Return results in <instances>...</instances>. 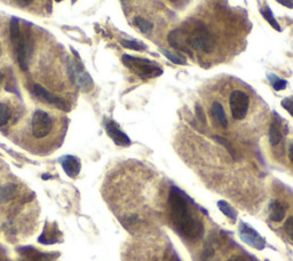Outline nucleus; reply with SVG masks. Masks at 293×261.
<instances>
[{
	"label": "nucleus",
	"instance_id": "f257e3e1",
	"mask_svg": "<svg viewBox=\"0 0 293 261\" xmlns=\"http://www.w3.org/2000/svg\"><path fill=\"white\" fill-rule=\"evenodd\" d=\"M171 219L176 231L186 238L196 239L202 237L204 227L190 211L187 197L177 187H171L169 195Z\"/></svg>",
	"mask_w": 293,
	"mask_h": 261
},
{
	"label": "nucleus",
	"instance_id": "f03ea898",
	"mask_svg": "<svg viewBox=\"0 0 293 261\" xmlns=\"http://www.w3.org/2000/svg\"><path fill=\"white\" fill-rule=\"evenodd\" d=\"M123 63L128 69H131L134 74L140 76L141 78H155L163 74V69L156 62L149 61L146 58H135L131 55H124Z\"/></svg>",
	"mask_w": 293,
	"mask_h": 261
},
{
	"label": "nucleus",
	"instance_id": "7ed1b4c3",
	"mask_svg": "<svg viewBox=\"0 0 293 261\" xmlns=\"http://www.w3.org/2000/svg\"><path fill=\"white\" fill-rule=\"evenodd\" d=\"M188 44L194 50L204 52V53H211L214 50L215 40L212 33L205 27V24L197 22L191 31V34L188 37Z\"/></svg>",
	"mask_w": 293,
	"mask_h": 261
},
{
	"label": "nucleus",
	"instance_id": "20e7f679",
	"mask_svg": "<svg viewBox=\"0 0 293 261\" xmlns=\"http://www.w3.org/2000/svg\"><path fill=\"white\" fill-rule=\"evenodd\" d=\"M31 131L32 135L38 140L45 139L53 131V119L44 110H37L33 114L32 121H31Z\"/></svg>",
	"mask_w": 293,
	"mask_h": 261
},
{
	"label": "nucleus",
	"instance_id": "39448f33",
	"mask_svg": "<svg viewBox=\"0 0 293 261\" xmlns=\"http://www.w3.org/2000/svg\"><path fill=\"white\" fill-rule=\"evenodd\" d=\"M229 106L230 111H232V116L234 119L242 120L246 117L247 111H249L250 106V99L247 94L243 90H234L230 94L229 99Z\"/></svg>",
	"mask_w": 293,
	"mask_h": 261
},
{
	"label": "nucleus",
	"instance_id": "423d86ee",
	"mask_svg": "<svg viewBox=\"0 0 293 261\" xmlns=\"http://www.w3.org/2000/svg\"><path fill=\"white\" fill-rule=\"evenodd\" d=\"M239 237L247 245L252 246L257 250H264L266 246V241L261 237L256 229L251 228L245 222H242L239 226Z\"/></svg>",
	"mask_w": 293,
	"mask_h": 261
},
{
	"label": "nucleus",
	"instance_id": "0eeeda50",
	"mask_svg": "<svg viewBox=\"0 0 293 261\" xmlns=\"http://www.w3.org/2000/svg\"><path fill=\"white\" fill-rule=\"evenodd\" d=\"M167 40H169L170 45L174 50L191 54V51L188 47V36L182 29H176L171 31L169 33V37H167Z\"/></svg>",
	"mask_w": 293,
	"mask_h": 261
},
{
	"label": "nucleus",
	"instance_id": "6e6552de",
	"mask_svg": "<svg viewBox=\"0 0 293 261\" xmlns=\"http://www.w3.org/2000/svg\"><path fill=\"white\" fill-rule=\"evenodd\" d=\"M106 131L109 137L113 139V141L117 145L120 147H128L131 145L130 138L124 133L123 131L119 130V127L117 126V124L113 120L106 121Z\"/></svg>",
	"mask_w": 293,
	"mask_h": 261
},
{
	"label": "nucleus",
	"instance_id": "1a4fd4ad",
	"mask_svg": "<svg viewBox=\"0 0 293 261\" xmlns=\"http://www.w3.org/2000/svg\"><path fill=\"white\" fill-rule=\"evenodd\" d=\"M33 88H34V93L37 94V96L40 97V99H43L44 101H46L47 103L53 104V106L58 107L59 109H65V108H67V104H65L64 100H62V99H60V97L55 96L54 94L48 92V90L45 89L41 85L36 84V85H34Z\"/></svg>",
	"mask_w": 293,
	"mask_h": 261
},
{
	"label": "nucleus",
	"instance_id": "9d476101",
	"mask_svg": "<svg viewBox=\"0 0 293 261\" xmlns=\"http://www.w3.org/2000/svg\"><path fill=\"white\" fill-rule=\"evenodd\" d=\"M20 253L31 261H55L57 260L58 255L54 253H45L40 252L38 250L31 248V246H26V248H21Z\"/></svg>",
	"mask_w": 293,
	"mask_h": 261
},
{
	"label": "nucleus",
	"instance_id": "9b49d317",
	"mask_svg": "<svg viewBox=\"0 0 293 261\" xmlns=\"http://www.w3.org/2000/svg\"><path fill=\"white\" fill-rule=\"evenodd\" d=\"M61 164L62 168H63L64 172L68 174V176L75 177L79 174L80 169H82V164H80V161L75 156H64V157L61 158Z\"/></svg>",
	"mask_w": 293,
	"mask_h": 261
},
{
	"label": "nucleus",
	"instance_id": "f8f14e48",
	"mask_svg": "<svg viewBox=\"0 0 293 261\" xmlns=\"http://www.w3.org/2000/svg\"><path fill=\"white\" fill-rule=\"evenodd\" d=\"M285 207L284 205L278 201H274L269 205V218L274 222H281L285 217Z\"/></svg>",
	"mask_w": 293,
	"mask_h": 261
},
{
	"label": "nucleus",
	"instance_id": "ddd939ff",
	"mask_svg": "<svg viewBox=\"0 0 293 261\" xmlns=\"http://www.w3.org/2000/svg\"><path fill=\"white\" fill-rule=\"evenodd\" d=\"M19 193V187L15 183H7L0 188V203H7L16 197Z\"/></svg>",
	"mask_w": 293,
	"mask_h": 261
},
{
	"label": "nucleus",
	"instance_id": "4468645a",
	"mask_svg": "<svg viewBox=\"0 0 293 261\" xmlns=\"http://www.w3.org/2000/svg\"><path fill=\"white\" fill-rule=\"evenodd\" d=\"M283 139V134L277 121H273L269 126V142L271 145H277Z\"/></svg>",
	"mask_w": 293,
	"mask_h": 261
},
{
	"label": "nucleus",
	"instance_id": "2eb2a0df",
	"mask_svg": "<svg viewBox=\"0 0 293 261\" xmlns=\"http://www.w3.org/2000/svg\"><path fill=\"white\" fill-rule=\"evenodd\" d=\"M218 207H219V210L221 211L227 218L230 219V220H233V221L237 220V215H238V213H237V211L232 206V205L228 203V202L219 201L218 202Z\"/></svg>",
	"mask_w": 293,
	"mask_h": 261
},
{
	"label": "nucleus",
	"instance_id": "dca6fc26",
	"mask_svg": "<svg viewBox=\"0 0 293 261\" xmlns=\"http://www.w3.org/2000/svg\"><path fill=\"white\" fill-rule=\"evenodd\" d=\"M212 113H213L214 117L218 119L219 124L221 125L222 127H227V125H228V120H227V116H226L225 110H223L222 104L219 102H214L213 106H212Z\"/></svg>",
	"mask_w": 293,
	"mask_h": 261
},
{
	"label": "nucleus",
	"instance_id": "f3484780",
	"mask_svg": "<svg viewBox=\"0 0 293 261\" xmlns=\"http://www.w3.org/2000/svg\"><path fill=\"white\" fill-rule=\"evenodd\" d=\"M134 23H135V26L138 27V29L140 30L142 33H145V34H149L152 31V29H153L152 22H150L149 20L145 19V17L137 16L134 19Z\"/></svg>",
	"mask_w": 293,
	"mask_h": 261
},
{
	"label": "nucleus",
	"instance_id": "a211bd4d",
	"mask_svg": "<svg viewBox=\"0 0 293 261\" xmlns=\"http://www.w3.org/2000/svg\"><path fill=\"white\" fill-rule=\"evenodd\" d=\"M260 13H261V15L264 16V19L270 24V27H273L274 29L277 31L282 30L280 24H278L276 19L274 17V14H273V12H271V9L269 8V7H264V8H261Z\"/></svg>",
	"mask_w": 293,
	"mask_h": 261
},
{
	"label": "nucleus",
	"instance_id": "6ab92c4d",
	"mask_svg": "<svg viewBox=\"0 0 293 261\" xmlns=\"http://www.w3.org/2000/svg\"><path fill=\"white\" fill-rule=\"evenodd\" d=\"M162 53L165 55V58H169L171 62H173V63L181 64V65L187 63V58H186V57H183L182 54L173 53V52H170L167 50H162Z\"/></svg>",
	"mask_w": 293,
	"mask_h": 261
},
{
	"label": "nucleus",
	"instance_id": "aec40b11",
	"mask_svg": "<svg viewBox=\"0 0 293 261\" xmlns=\"http://www.w3.org/2000/svg\"><path fill=\"white\" fill-rule=\"evenodd\" d=\"M21 30H20V23L19 20L13 17L12 21H10V40H12L13 45L16 44V41L20 39L21 37Z\"/></svg>",
	"mask_w": 293,
	"mask_h": 261
},
{
	"label": "nucleus",
	"instance_id": "412c9836",
	"mask_svg": "<svg viewBox=\"0 0 293 261\" xmlns=\"http://www.w3.org/2000/svg\"><path fill=\"white\" fill-rule=\"evenodd\" d=\"M120 43L125 48H128V50H132V51L141 52L146 50V46L144 43H140V41H137V40H121Z\"/></svg>",
	"mask_w": 293,
	"mask_h": 261
},
{
	"label": "nucleus",
	"instance_id": "4be33fe9",
	"mask_svg": "<svg viewBox=\"0 0 293 261\" xmlns=\"http://www.w3.org/2000/svg\"><path fill=\"white\" fill-rule=\"evenodd\" d=\"M267 76H268V78H269L271 85H273V87L276 90H283V89L287 88V86H288V82L287 81L278 78L275 75H271V74H268Z\"/></svg>",
	"mask_w": 293,
	"mask_h": 261
},
{
	"label": "nucleus",
	"instance_id": "5701e85b",
	"mask_svg": "<svg viewBox=\"0 0 293 261\" xmlns=\"http://www.w3.org/2000/svg\"><path fill=\"white\" fill-rule=\"evenodd\" d=\"M10 117L9 108L5 103H0V126H3L8 123Z\"/></svg>",
	"mask_w": 293,
	"mask_h": 261
},
{
	"label": "nucleus",
	"instance_id": "b1692460",
	"mask_svg": "<svg viewBox=\"0 0 293 261\" xmlns=\"http://www.w3.org/2000/svg\"><path fill=\"white\" fill-rule=\"evenodd\" d=\"M214 139H215V141H218L220 145H222L223 147H225L227 149V150H228V152H229L230 156H232L233 158H236L235 150H234V148L232 147V144H230V142L228 140H227V139L219 137V135H215Z\"/></svg>",
	"mask_w": 293,
	"mask_h": 261
},
{
	"label": "nucleus",
	"instance_id": "393cba45",
	"mask_svg": "<svg viewBox=\"0 0 293 261\" xmlns=\"http://www.w3.org/2000/svg\"><path fill=\"white\" fill-rule=\"evenodd\" d=\"M282 107L293 117V97H287L282 101Z\"/></svg>",
	"mask_w": 293,
	"mask_h": 261
},
{
	"label": "nucleus",
	"instance_id": "a878e982",
	"mask_svg": "<svg viewBox=\"0 0 293 261\" xmlns=\"http://www.w3.org/2000/svg\"><path fill=\"white\" fill-rule=\"evenodd\" d=\"M195 111H196L197 119L200 120L203 125L206 124V116H205L204 110L202 109V107L200 106V104H196V107H195Z\"/></svg>",
	"mask_w": 293,
	"mask_h": 261
},
{
	"label": "nucleus",
	"instance_id": "bb28decb",
	"mask_svg": "<svg viewBox=\"0 0 293 261\" xmlns=\"http://www.w3.org/2000/svg\"><path fill=\"white\" fill-rule=\"evenodd\" d=\"M284 231L287 234L290 236V238L293 239V217L289 218L284 225Z\"/></svg>",
	"mask_w": 293,
	"mask_h": 261
},
{
	"label": "nucleus",
	"instance_id": "cd10ccee",
	"mask_svg": "<svg viewBox=\"0 0 293 261\" xmlns=\"http://www.w3.org/2000/svg\"><path fill=\"white\" fill-rule=\"evenodd\" d=\"M276 1L287 7V8H293V0H276Z\"/></svg>",
	"mask_w": 293,
	"mask_h": 261
},
{
	"label": "nucleus",
	"instance_id": "c85d7f7f",
	"mask_svg": "<svg viewBox=\"0 0 293 261\" xmlns=\"http://www.w3.org/2000/svg\"><path fill=\"white\" fill-rule=\"evenodd\" d=\"M15 1L19 3L20 6H22V7H28L29 5H31V3H32L34 0H15Z\"/></svg>",
	"mask_w": 293,
	"mask_h": 261
},
{
	"label": "nucleus",
	"instance_id": "c756f323",
	"mask_svg": "<svg viewBox=\"0 0 293 261\" xmlns=\"http://www.w3.org/2000/svg\"><path fill=\"white\" fill-rule=\"evenodd\" d=\"M228 261H249V260L244 258V257H240V256H235V257H233V258H230Z\"/></svg>",
	"mask_w": 293,
	"mask_h": 261
},
{
	"label": "nucleus",
	"instance_id": "7c9ffc66",
	"mask_svg": "<svg viewBox=\"0 0 293 261\" xmlns=\"http://www.w3.org/2000/svg\"><path fill=\"white\" fill-rule=\"evenodd\" d=\"M289 157H290V159H291V162H292V164H293V144L291 145V147H290V150H289Z\"/></svg>",
	"mask_w": 293,
	"mask_h": 261
},
{
	"label": "nucleus",
	"instance_id": "2f4dec72",
	"mask_svg": "<svg viewBox=\"0 0 293 261\" xmlns=\"http://www.w3.org/2000/svg\"><path fill=\"white\" fill-rule=\"evenodd\" d=\"M2 81H3V72L0 71V85H1Z\"/></svg>",
	"mask_w": 293,
	"mask_h": 261
},
{
	"label": "nucleus",
	"instance_id": "473e14b6",
	"mask_svg": "<svg viewBox=\"0 0 293 261\" xmlns=\"http://www.w3.org/2000/svg\"><path fill=\"white\" fill-rule=\"evenodd\" d=\"M0 261H6L5 256H1V255H0Z\"/></svg>",
	"mask_w": 293,
	"mask_h": 261
},
{
	"label": "nucleus",
	"instance_id": "72a5a7b5",
	"mask_svg": "<svg viewBox=\"0 0 293 261\" xmlns=\"http://www.w3.org/2000/svg\"><path fill=\"white\" fill-rule=\"evenodd\" d=\"M0 53H1V47H0Z\"/></svg>",
	"mask_w": 293,
	"mask_h": 261
},
{
	"label": "nucleus",
	"instance_id": "f704fd0d",
	"mask_svg": "<svg viewBox=\"0 0 293 261\" xmlns=\"http://www.w3.org/2000/svg\"><path fill=\"white\" fill-rule=\"evenodd\" d=\"M22 261H23V260H22Z\"/></svg>",
	"mask_w": 293,
	"mask_h": 261
}]
</instances>
